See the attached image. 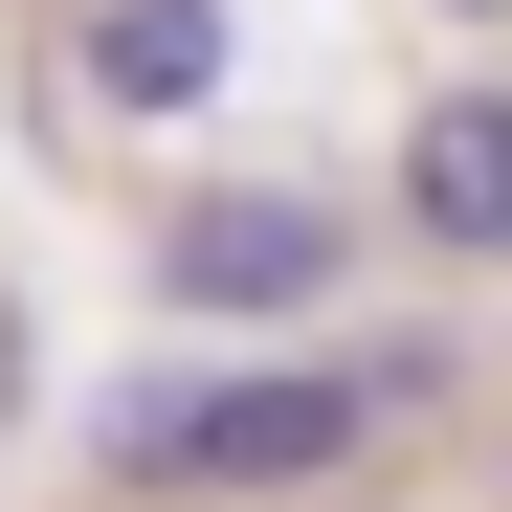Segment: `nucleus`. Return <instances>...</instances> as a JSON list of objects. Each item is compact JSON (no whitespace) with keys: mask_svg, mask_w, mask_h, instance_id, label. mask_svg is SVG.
I'll return each mask as SVG.
<instances>
[{"mask_svg":"<svg viewBox=\"0 0 512 512\" xmlns=\"http://www.w3.org/2000/svg\"><path fill=\"white\" fill-rule=\"evenodd\" d=\"M67 67H90V112H201L223 67H245V23H223V0H90Z\"/></svg>","mask_w":512,"mask_h":512,"instance_id":"nucleus-4","label":"nucleus"},{"mask_svg":"<svg viewBox=\"0 0 512 512\" xmlns=\"http://www.w3.org/2000/svg\"><path fill=\"white\" fill-rule=\"evenodd\" d=\"M401 401H446V334H379V357H156L90 401V468L156 490V512H268V490H334Z\"/></svg>","mask_w":512,"mask_h":512,"instance_id":"nucleus-1","label":"nucleus"},{"mask_svg":"<svg viewBox=\"0 0 512 512\" xmlns=\"http://www.w3.org/2000/svg\"><path fill=\"white\" fill-rule=\"evenodd\" d=\"M134 268H156L179 334H312L334 268H357V201H334V179H179Z\"/></svg>","mask_w":512,"mask_h":512,"instance_id":"nucleus-2","label":"nucleus"},{"mask_svg":"<svg viewBox=\"0 0 512 512\" xmlns=\"http://www.w3.org/2000/svg\"><path fill=\"white\" fill-rule=\"evenodd\" d=\"M446 23H512V0H446Z\"/></svg>","mask_w":512,"mask_h":512,"instance_id":"nucleus-5","label":"nucleus"},{"mask_svg":"<svg viewBox=\"0 0 512 512\" xmlns=\"http://www.w3.org/2000/svg\"><path fill=\"white\" fill-rule=\"evenodd\" d=\"M401 223L446 268H512V90H423L401 112Z\"/></svg>","mask_w":512,"mask_h":512,"instance_id":"nucleus-3","label":"nucleus"}]
</instances>
